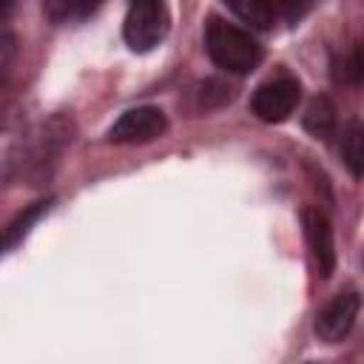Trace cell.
<instances>
[{"mask_svg":"<svg viewBox=\"0 0 364 364\" xmlns=\"http://www.w3.org/2000/svg\"><path fill=\"white\" fill-rule=\"evenodd\" d=\"M205 48L210 54V60L225 68L228 74H250L259 63H262V46L259 40L222 20V17H210L208 20V28H205Z\"/></svg>","mask_w":364,"mask_h":364,"instance_id":"6da1fadb","label":"cell"},{"mask_svg":"<svg viewBox=\"0 0 364 364\" xmlns=\"http://www.w3.org/2000/svg\"><path fill=\"white\" fill-rule=\"evenodd\" d=\"M168 28H171L168 6L156 3V0H139V3L128 6L122 37L134 51H151L154 46H159L165 40Z\"/></svg>","mask_w":364,"mask_h":364,"instance_id":"7a4b0ae2","label":"cell"},{"mask_svg":"<svg viewBox=\"0 0 364 364\" xmlns=\"http://www.w3.org/2000/svg\"><path fill=\"white\" fill-rule=\"evenodd\" d=\"M299 97H301L299 80H293V77H276V80L262 82L253 91L250 108H253V114L262 122H282V119H287L296 111Z\"/></svg>","mask_w":364,"mask_h":364,"instance_id":"3957f363","label":"cell"},{"mask_svg":"<svg viewBox=\"0 0 364 364\" xmlns=\"http://www.w3.org/2000/svg\"><path fill=\"white\" fill-rule=\"evenodd\" d=\"M168 131V117L156 105H139L125 111L111 128L108 139L117 145H136V142H151Z\"/></svg>","mask_w":364,"mask_h":364,"instance_id":"277c9868","label":"cell"},{"mask_svg":"<svg viewBox=\"0 0 364 364\" xmlns=\"http://www.w3.org/2000/svg\"><path fill=\"white\" fill-rule=\"evenodd\" d=\"M358 310H361V299L355 290H347V293H336L330 301H324V307L316 313V336L327 344H338L341 338L350 336L355 318H358Z\"/></svg>","mask_w":364,"mask_h":364,"instance_id":"5b68a950","label":"cell"},{"mask_svg":"<svg viewBox=\"0 0 364 364\" xmlns=\"http://www.w3.org/2000/svg\"><path fill=\"white\" fill-rule=\"evenodd\" d=\"M301 228H304L310 256L318 267V276L330 279L336 270V242H333V228H330L327 216L318 208H304L301 210Z\"/></svg>","mask_w":364,"mask_h":364,"instance_id":"8992f818","label":"cell"},{"mask_svg":"<svg viewBox=\"0 0 364 364\" xmlns=\"http://www.w3.org/2000/svg\"><path fill=\"white\" fill-rule=\"evenodd\" d=\"M236 17H242L250 28H273V23L279 20V6L276 3H267V0H233L228 6Z\"/></svg>","mask_w":364,"mask_h":364,"instance_id":"52a82bcc","label":"cell"},{"mask_svg":"<svg viewBox=\"0 0 364 364\" xmlns=\"http://www.w3.org/2000/svg\"><path fill=\"white\" fill-rule=\"evenodd\" d=\"M301 122L318 139L333 136V131H336V108H333V102L327 97H313L307 102V108H304V119Z\"/></svg>","mask_w":364,"mask_h":364,"instance_id":"ba28073f","label":"cell"},{"mask_svg":"<svg viewBox=\"0 0 364 364\" xmlns=\"http://www.w3.org/2000/svg\"><path fill=\"white\" fill-rule=\"evenodd\" d=\"M364 131H361V122L358 119H350L344 134H341V159L347 162L350 173L355 179H361L364 173Z\"/></svg>","mask_w":364,"mask_h":364,"instance_id":"9c48e42d","label":"cell"},{"mask_svg":"<svg viewBox=\"0 0 364 364\" xmlns=\"http://www.w3.org/2000/svg\"><path fill=\"white\" fill-rule=\"evenodd\" d=\"M196 100H199V108L210 111V108L225 105V102L230 100V94H228V88H225L219 80H205V82H199V88H196Z\"/></svg>","mask_w":364,"mask_h":364,"instance_id":"30bf717a","label":"cell"},{"mask_svg":"<svg viewBox=\"0 0 364 364\" xmlns=\"http://www.w3.org/2000/svg\"><path fill=\"white\" fill-rule=\"evenodd\" d=\"M14 57H17V37L9 28H0V85L9 77Z\"/></svg>","mask_w":364,"mask_h":364,"instance_id":"8fae6325","label":"cell"},{"mask_svg":"<svg viewBox=\"0 0 364 364\" xmlns=\"http://www.w3.org/2000/svg\"><path fill=\"white\" fill-rule=\"evenodd\" d=\"M361 77H364V57H361V46H355L353 54L341 63V74H338V80H344V82H350V85H358Z\"/></svg>","mask_w":364,"mask_h":364,"instance_id":"7c38bea8","label":"cell"},{"mask_svg":"<svg viewBox=\"0 0 364 364\" xmlns=\"http://www.w3.org/2000/svg\"><path fill=\"white\" fill-rule=\"evenodd\" d=\"M6 14H11V3H0V20H3Z\"/></svg>","mask_w":364,"mask_h":364,"instance_id":"4fadbf2b","label":"cell"}]
</instances>
